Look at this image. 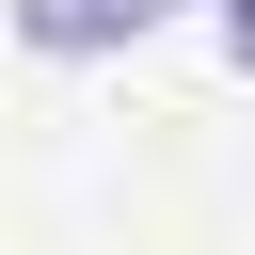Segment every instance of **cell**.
<instances>
[{"label":"cell","mask_w":255,"mask_h":255,"mask_svg":"<svg viewBox=\"0 0 255 255\" xmlns=\"http://www.w3.org/2000/svg\"><path fill=\"white\" fill-rule=\"evenodd\" d=\"M159 16H175V0H16V32L64 48V64H80V48H128V32H159Z\"/></svg>","instance_id":"obj_1"},{"label":"cell","mask_w":255,"mask_h":255,"mask_svg":"<svg viewBox=\"0 0 255 255\" xmlns=\"http://www.w3.org/2000/svg\"><path fill=\"white\" fill-rule=\"evenodd\" d=\"M223 48H239V64H255V0H223Z\"/></svg>","instance_id":"obj_2"}]
</instances>
